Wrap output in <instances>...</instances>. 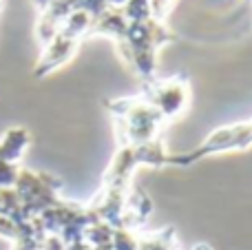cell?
Listing matches in <instances>:
<instances>
[{
	"mask_svg": "<svg viewBox=\"0 0 252 250\" xmlns=\"http://www.w3.org/2000/svg\"><path fill=\"white\" fill-rule=\"evenodd\" d=\"M177 35L168 29L161 20L148 18L142 22H128L124 38L118 42L120 53L133 71L144 80V82H153L157 78V51L164 47L166 42H173Z\"/></svg>",
	"mask_w": 252,
	"mask_h": 250,
	"instance_id": "obj_1",
	"label": "cell"
},
{
	"mask_svg": "<svg viewBox=\"0 0 252 250\" xmlns=\"http://www.w3.org/2000/svg\"><path fill=\"white\" fill-rule=\"evenodd\" d=\"M106 109L111 111L115 120V133H118L120 146L146 144V142L161 137L159 131L164 118L148 102H144L142 95L109 100Z\"/></svg>",
	"mask_w": 252,
	"mask_h": 250,
	"instance_id": "obj_2",
	"label": "cell"
},
{
	"mask_svg": "<svg viewBox=\"0 0 252 250\" xmlns=\"http://www.w3.org/2000/svg\"><path fill=\"white\" fill-rule=\"evenodd\" d=\"M252 146V118L246 122L226 124V126H217L215 131L208 133L204 142L195 146V149L186 151V153H173L168 155V166H192V164L201 162L206 157L221 153H235V151H248Z\"/></svg>",
	"mask_w": 252,
	"mask_h": 250,
	"instance_id": "obj_3",
	"label": "cell"
},
{
	"mask_svg": "<svg viewBox=\"0 0 252 250\" xmlns=\"http://www.w3.org/2000/svg\"><path fill=\"white\" fill-rule=\"evenodd\" d=\"M142 100L148 102L164 118V122L175 120L186 111L188 102H190V84L184 75H175V78L166 80L155 78L153 82H144Z\"/></svg>",
	"mask_w": 252,
	"mask_h": 250,
	"instance_id": "obj_4",
	"label": "cell"
},
{
	"mask_svg": "<svg viewBox=\"0 0 252 250\" xmlns=\"http://www.w3.org/2000/svg\"><path fill=\"white\" fill-rule=\"evenodd\" d=\"M78 47H80V38L64 33V31H58L56 38L49 44H44V53L40 58L38 66H35V75H47L51 71H56L58 66H62L64 62H69L75 56Z\"/></svg>",
	"mask_w": 252,
	"mask_h": 250,
	"instance_id": "obj_5",
	"label": "cell"
},
{
	"mask_svg": "<svg viewBox=\"0 0 252 250\" xmlns=\"http://www.w3.org/2000/svg\"><path fill=\"white\" fill-rule=\"evenodd\" d=\"M126 27H128V20L124 18L122 9L120 7H106L95 20L91 22V29H89L87 35H109L115 42L124 38Z\"/></svg>",
	"mask_w": 252,
	"mask_h": 250,
	"instance_id": "obj_6",
	"label": "cell"
},
{
	"mask_svg": "<svg viewBox=\"0 0 252 250\" xmlns=\"http://www.w3.org/2000/svg\"><path fill=\"white\" fill-rule=\"evenodd\" d=\"M139 250H177L175 228H161L151 235H137Z\"/></svg>",
	"mask_w": 252,
	"mask_h": 250,
	"instance_id": "obj_7",
	"label": "cell"
},
{
	"mask_svg": "<svg viewBox=\"0 0 252 250\" xmlns=\"http://www.w3.org/2000/svg\"><path fill=\"white\" fill-rule=\"evenodd\" d=\"M122 13L128 22H142L153 18L151 13V0H126L122 4Z\"/></svg>",
	"mask_w": 252,
	"mask_h": 250,
	"instance_id": "obj_8",
	"label": "cell"
},
{
	"mask_svg": "<svg viewBox=\"0 0 252 250\" xmlns=\"http://www.w3.org/2000/svg\"><path fill=\"white\" fill-rule=\"evenodd\" d=\"M111 250H139V237L135 230L115 228L111 239Z\"/></svg>",
	"mask_w": 252,
	"mask_h": 250,
	"instance_id": "obj_9",
	"label": "cell"
},
{
	"mask_svg": "<svg viewBox=\"0 0 252 250\" xmlns=\"http://www.w3.org/2000/svg\"><path fill=\"white\" fill-rule=\"evenodd\" d=\"M173 2H175V0H151V13H153V18L164 22V18L168 16L170 4H173Z\"/></svg>",
	"mask_w": 252,
	"mask_h": 250,
	"instance_id": "obj_10",
	"label": "cell"
},
{
	"mask_svg": "<svg viewBox=\"0 0 252 250\" xmlns=\"http://www.w3.org/2000/svg\"><path fill=\"white\" fill-rule=\"evenodd\" d=\"M35 2H38V7H40V9H42V11H44V9H47L49 4L53 2V0H35Z\"/></svg>",
	"mask_w": 252,
	"mask_h": 250,
	"instance_id": "obj_11",
	"label": "cell"
},
{
	"mask_svg": "<svg viewBox=\"0 0 252 250\" xmlns=\"http://www.w3.org/2000/svg\"><path fill=\"white\" fill-rule=\"evenodd\" d=\"M192 250H213V248H210L208 244H197V246L192 248Z\"/></svg>",
	"mask_w": 252,
	"mask_h": 250,
	"instance_id": "obj_12",
	"label": "cell"
},
{
	"mask_svg": "<svg viewBox=\"0 0 252 250\" xmlns=\"http://www.w3.org/2000/svg\"><path fill=\"white\" fill-rule=\"evenodd\" d=\"M248 2H252V0H248Z\"/></svg>",
	"mask_w": 252,
	"mask_h": 250,
	"instance_id": "obj_13",
	"label": "cell"
}]
</instances>
